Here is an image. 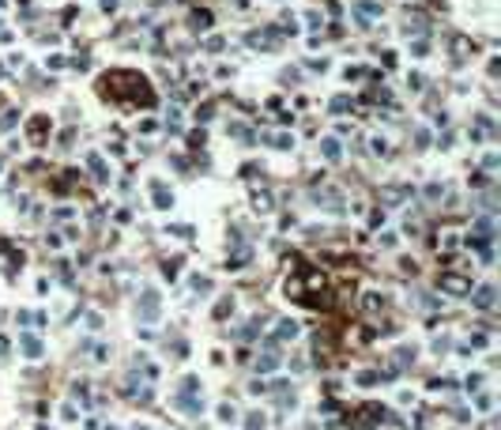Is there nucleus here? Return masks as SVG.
Listing matches in <instances>:
<instances>
[{
  "label": "nucleus",
  "instance_id": "1",
  "mask_svg": "<svg viewBox=\"0 0 501 430\" xmlns=\"http://www.w3.org/2000/svg\"><path fill=\"white\" fill-rule=\"evenodd\" d=\"M102 94H110V98H128V102H143V106L155 102V94H151L147 80H143L140 72H110L102 80Z\"/></svg>",
  "mask_w": 501,
  "mask_h": 430
},
{
  "label": "nucleus",
  "instance_id": "2",
  "mask_svg": "<svg viewBox=\"0 0 501 430\" xmlns=\"http://www.w3.org/2000/svg\"><path fill=\"white\" fill-rule=\"evenodd\" d=\"M140 317H143V321H155V317H159V294H155V291L143 294V302H140Z\"/></svg>",
  "mask_w": 501,
  "mask_h": 430
},
{
  "label": "nucleus",
  "instance_id": "3",
  "mask_svg": "<svg viewBox=\"0 0 501 430\" xmlns=\"http://www.w3.org/2000/svg\"><path fill=\"white\" fill-rule=\"evenodd\" d=\"M275 42H279L275 31H256V34H249V45H256V49H272Z\"/></svg>",
  "mask_w": 501,
  "mask_h": 430
},
{
  "label": "nucleus",
  "instance_id": "4",
  "mask_svg": "<svg viewBox=\"0 0 501 430\" xmlns=\"http://www.w3.org/2000/svg\"><path fill=\"white\" fill-rule=\"evenodd\" d=\"M441 287H445V291H452V294H467V291H471V283L460 280V275H441Z\"/></svg>",
  "mask_w": 501,
  "mask_h": 430
},
{
  "label": "nucleus",
  "instance_id": "5",
  "mask_svg": "<svg viewBox=\"0 0 501 430\" xmlns=\"http://www.w3.org/2000/svg\"><path fill=\"white\" fill-rule=\"evenodd\" d=\"M275 366H279V355H275V351H264V355L256 359V370H260V374H272Z\"/></svg>",
  "mask_w": 501,
  "mask_h": 430
},
{
  "label": "nucleus",
  "instance_id": "6",
  "mask_svg": "<svg viewBox=\"0 0 501 430\" xmlns=\"http://www.w3.org/2000/svg\"><path fill=\"white\" fill-rule=\"evenodd\" d=\"M151 193H155V204L162 208V212H166V208L173 204V196L166 193V185H162V181H155V185H151Z\"/></svg>",
  "mask_w": 501,
  "mask_h": 430
},
{
  "label": "nucleus",
  "instance_id": "7",
  "mask_svg": "<svg viewBox=\"0 0 501 430\" xmlns=\"http://www.w3.org/2000/svg\"><path fill=\"white\" fill-rule=\"evenodd\" d=\"M45 129H49V117H34L31 125H27V132H31V140H34V143L45 136Z\"/></svg>",
  "mask_w": 501,
  "mask_h": 430
},
{
  "label": "nucleus",
  "instance_id": "8",
  "mask_svg": "<svg viewBox=\"0 0 501 430\" xmlns=\"http://www.w3.org/2000/svg\"><path fill=\"white\" fill-rule=\"evenodd\" d=\"M475 306H479V310H494V287H479Z\"/></svg>",
  "mask_w": 501,
  "mask_h": 430
},
{
  "label": "nucleus",
  "instance_id": "9",
  "mask_svg": "<svg viewBox=\"0 0 501 430\" xmlns=\"http://www.w3.org/2000/svg\"><path fill=\"white\" fill-rule=\"evenodd\" d=\"M192 27H196V31H207L211 27V12L207 8H196V12H192Z\"/></svg>",
  "mask_w": 501,
  "mask_h": 430
},
{
  "label": "nucleus",
  "instance_id": "10",
  "mask_svg": "<svg viewBox=\"0 0 501 430\" xmlns=\"http://www.w3.org/2000/svg\"><path fill=\"white\" fill-rule=\"evenodd\" d=\"M87 166L94 170V178H98V181H106V178H110V170H106V162H102L98 155H87Z\"/></svg>",
  "mask_w": 501,
  "mask_h": 430
},
{
  "label": "nucleus",
  "instance_id": "11",
  "mask_svg": "<svg viewBox=\"0 0 501 430\" xmlns=\"http://www.w3.org/2000/svg\"><path fill=\"white\" fill-rule=\"evenodd\" d=\"M321 147H324V159H328V162H339V155H343V151H339V140H324Z\"/></svg>",
  "mask_w": 501,
  "mask_h": 430
},
{
  "label": "nucleus",
  "instance_id": "12",
  "mask_svg": "<svg viewBox=\"0 0 501 430\" xmlns=\"http://www.w3.org/2000/svg\"><path fill=\"white\" fill-rule=\"evenodd\" d=\"M294 336H298V324H294V321H279L275 340H294Z\"/></svg>",
  "mask_w": 501,
  "mask_h": 430
},
{
  "label": "nucleus",
  "instance_id": "13",
  "mask_svg": "<svg viewBox=\"0 0 501 430\" xmlns=\"http://www.w3.org/2000/svg\"><path fill=\"white\" fill-rule=\"evenodd\" d=\"M354 12H358L362 19H370V15H381V4H373V0H362V4L354 8Z\"/></svg>",
  "mask_w": 501,
  "mask_h": 430
},
{
  "label": "nucleus",
  "instance_id": "14",
  "mask_svg": "<svg viewBox=\"0 0 501 430\" xmlns=\"http://www.w3.org/2000/svg\"><path fill=\"white\" fill-rule=\"evenodd\" d=\"M19 343H23V351H27V355H31V359H38V355H42V343H38L34 336H23Z\"/></svg>",
  "mask_w": 501,
  "mask_h": 430
},
{
  "label": "nucleus",
  "instance_id": "15",
  "mask_svg": "<svg viewBox=\"0 0 501 430\" xmlns=\"http://www.w3.org/2000/svg\"><path fill=\"white\" fill-rule=\"evenodd\" d=\"M253 204H256V212H272V193H256Z\"/></svg>",
  "mask_w": 501,
  "mask_h": 430
},
{
  "label": "nucleus",
  "instance_id": "16",
  "mask_svg": "<svg viewBox=\"0 0 501 430\" xmlns=\"http://www.w3.org/2000/svg\"><path fill=\"white\" fill-rule=\"evenodd\" d=\"M452 49H456V61H464V57L471 53V42H467V38H456V42H452Z\"/></svg>",
  "mask_w": 501,
  "mask_h": 430
},
{
  "label": "nucleus",
  "instance_id": "17",
  "mask_svg": "<svg viewBox=\"0 0 501 430\" xmlns=\"http://www.w3.org/2000/svg\"><path fill=\"white\" fill-rule=\"evenodd\" d=\"M365 310H370V313L384 310V298H381V294H365Z\"/></svg>",
  "mask_w": 501,
  "mask_h": 430
},
{
  "label": "nucleus",
  "instance_id": "18",
  "mask_svg": "<svg viewBox=\"0 0 501 430\" xmlns=\"http://www.w3.org/2000/svg\"><path fill=\"white\" fill-rule=\"evenodd\" d=\"M426 196H430V200H437V196H445V185H437V181H433V185H426Z\"/></svg>",
  "mask_w": 501,
  "mask_h": 430
},
{
  "label": "nucleus",
  "instance_id": "19",
  "mask_svg": "<svg viewBox=\"0 0 501 430\" xmlns=\"http://www.w3.org/2000/svg\"><path fill=\"white\" fill-rule=\"evenodd\" d=\"M332 110H335V113H343V110H351V98H347V94H339V98H335V102H332Z\"/></svg>",
  "mask_w": 501,
  "mask_h": 430
},
{
  "label": "nucleus",
  "instance_id": "20",
  "mask_svg": "<svg viewBox=\"0 0 501 430\" xmlns=\"http://www.w3.org/2000/svg\"><path fill=\"white\" fill-rule=\"evenodd\" d=\"M211 113H215V106H211V102H204V106H200V110H196V121H207V117H211Z\"/></svg>",
  "mask_w": 501,
  "mask_h": 430
},
{
  "label": "nucleus",
  "instance_id": "21",
  "mask_svg": "<svg viewBox=\"0 0 501 430\" xmlns=\"http://www.w3.org/2000/svg\"><path fill=\"white\" fill-rule=\"evenodd\" d=\"M15 117H19L15 110H12V113H4V117H0V129H12V125H15Z\"/></svg>",
  "mask_w": 501,
  "mask_h": 430
},
{
  "label": "nucleus",
  "instance_id": "22",
  "mask_svg": "<svg viewBox=\"0 0 501 430\" xmlns=\"http://www.w3.org/2000/svg\"><path fill=\"white\" fill-rule=\"evenodd\" d=\"M415 143H418V147H426V143H430V132L418 129V132H415Z\"/></svg>",
  "mask_w": 501,
  "mask_h": 430
},
{
  "label": "nucleus",
  "instance_id": "23",
  "mask_svg": "<svg viewBox=\"0 0 501 430\" xmlns=\"http://www.w3.org/2000/svg\"><path fill=\"white\" fill-rule=\"evenodd\" d=\"M102 8H106V12H113V8H117V0H102Z\"/></svg>",
  "mask_w": 501,
  "mask_h": 430
},
{
  "label": "nucleus",
  "instance_id": "24",
  "mask_svg": "<svg viewBox=\"0 0 501 430\" xmlns=\"http://www.w3.org/2000/svg\"><path fill=\"white\" fill-rule=\"evenodd\" d=\"M4 351H8V340H4V336H0V355H4Z\"/></svg>",
  "mask_w": 501,
  "mask_h": 430
}]
</instances>
